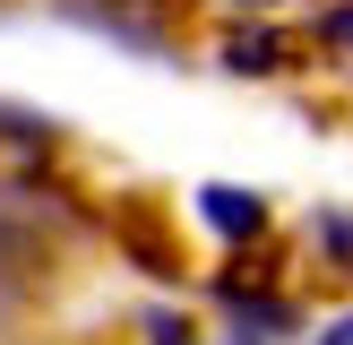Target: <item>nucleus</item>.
<instances>
[{"label":"nucleus","instance_id":"nucleus-6","mask_svg":"<svg viewBox=\"0 0 353 345\" xmlns=\"http://www.w3.org/2000/svg\"><path fill=\"white\" fill-rule=\"evenodd\" d=\"M0 155H9V164H61V155H69V130L52 112H34V103H9V95H0Z\"/></svg>","mask_w":353,"mask_h":345},{"label":"nucleus","instance_id":"nucleus-3","mask_svg":"<svg viewBox=\"0 0 353 345\" xmlns=\"http://www.w3.org/2000/svg\"><path fill=\"white\" fill-rule=\"evenodd\" d=\"M190 216H199V233L216 250H268L276 241V199L250 190V181H199L190 190Z\"/></svg>","mask_w":353,"mask_h":345},{"label":"nucleus","instance_id":"nucleus-4","mask_svg":"<svg viewBox=\"0 0 353 345\" xmlns=\"http://www.w3.org/2000/svg\"><path fill=\"white\" fill-rule=\"evenodd\" d=\"M69 26L103 34V43H130V52H172L181 43V17L172 0H52Z\"/></svg>","mask_w":353,"mask_h":345},{"label":"nucleus","instance_id":"nucleus-7","mask_svg":"<svg viewBox=\"0 0 353 345\" xmlns=\"http://www.w3.org/2000/svg\"><path fill=\"white\" fill-rule=\"evenodd\" d=\"M112 241H121V250H130V259H138L147 276H164V285H172V276L190 268V259H181V250L164 241V224H155L147 207H112Z\"/></svg>","mask_w":353,"mask_h":345},{"label":"nucleus","instance_id":"nucleus-8","mask_svg":"<svg viewBox=\"0 0 353 345\" xmlns=\"http://www.w3.org/2000/svg\"><path fill=\"white\" fill-rule=\"evenodd\" d=\"M302 52L327 69V78H353V0H319V9H310Z\"/></svg>","mask_w":353,"mask_h":345},{"label":"nucleus","instance_id":"nucleus-10","mask_svg":"<svg viewBox=\"0 0 353 345\" xmlns=\"http://www.w3.org/2000/svg\"><path fill=\"white\" fill-rule=\"evenodd\" d=\"M302 345H353V293H336V302H310Z\"/></svg>","mask_w":353,"mask_h":345},{"label":"nucleus","instance_id":"nucleus-9","mask_svg":"<svg viewBox=\"0 0 353 345\" xmlns=\"http://www.w3.org/2000/svg\"><path fill=\"white\" fill-rule=\"evenodd\" d=\"M138 337H147V345H207V310H190V302H147V310H138Z\"/></svg>","mask_w":353,"mask_h":345},{"label":"nucleus","instance_id":"nucleus-2","mask_svg":"<svg viewBox=\"0 0 353 345\" xmlns=\"http://www.w3.org/2000/svg\"><path fill=\"white\" fill-rule=\"evenodd\" d=\"M207 61H216L224 78H250V86H285L293 69H310L302 61V34L276 26V17H224L216 43H207Z\"/></svg>","mask_w":353,"mask_h":345},{"label":"nucleus","instance_id":"nucleus-1","mask_svg":"<svg viewBox=\"0 0 353 345\" xmlns=\"http://www.w3.org/2000/svg\"><path fill=\"white\" fill-rule=\"evenodd\" d=\"M199 302H207V319H216V328H241V337H259V345L302 337V319H310L302 285H293V241L224 250L216 268L199 276Z\"/></svg>","mask_w":353,"mask_h":345},{"label":"nucleus","instance_id":"nucleus-5","mask_svg":"<svg viewBox=\"0 0 353 345\" xmlns=\"http://www.w3.org/2000/svg\"><path fill=\"white\" fill-rule=\"evenodd\" d=\"M293 268H310L336 293H353V199H310L293 216Z\"/></svg>","mask_w":353,"mask_h":345}]
</instances>
